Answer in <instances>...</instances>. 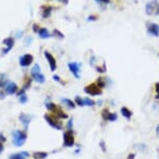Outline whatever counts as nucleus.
Wrapping results in <instances>:
<instances>
[{"mask_svg":"<svg viewBox=\"0 0 159 159\" xmlns=\"http://www.w3.org/2000/svg\"><path fill=\"white\" fill-rule=\"evenodd\" d=\"M42 17L44 18H48L49 16L51 15V12H52V6H44L42 8Z\"/></svg>","mask_w":159,"mask_h":159,"instance_id":"19","label":"nucleus"},{"mask_svg":"<svg viewBox=\"0 0 159 159\" xmlns=\"http://www.w3.org/2000/svg\"><path fill=\"white\" fill-rule=\"evenodd\" d=\"M48 155L49 154L47 153V152H39V151H37V152H34L33 153V158L34 159H46L47 157H48Z\"/></svg>","mask_w":159,"mask_h":159,"instance_id":"20","label":"nucleus"},{"mask_svg":"<svg viewBox=\"0 0 159 159\" xmlns=\"http://www.w3.org/2000/svg\"><path fill=\"white\" fill-rule=\"evenodd\" d=\"M53 35H55V37H59V39H60H60H64V37H65L64 34H63L62 32H60L59 30H54V31H53Z\"/></svg>","mask_w":159,"mask_h":159,"instance_id":"31","label":"nucleus"},{"mask_svg":"<svg viewBox=\"0 0 159 159\" xmlns=\"http://www.w3.org/2000/svg\"><path fill=\"white\" fill-rule=\"evenodd\" d=\"M146 30L147 33L153 37H159V25L154 23H147L146 24Z\"/></svg>","mask_w":159,"mask_h":159,"instance_id":"10","label":"nucleus"},{"mask_svg":"<svg viewBox=\"0 0 159 159\" xmlns=\"http://www.w3.org/2000/svg\"><path fill=\"white\" fill-rule=\"evenodd\" d=\"M156 133H157V135L159 136V123H158L157 127H156Z\"/></svg>","mask_w":159,"mask_h":159,"instance_id":"42","label":"nucleus"},{"mask_svg":"<svg viewBox=\"0 0 159 159\" xmlns=\"http://www.w3.org/2000/svg\"><path fill=\"white\" fill-rule=\"evenodd\" d=\"M29 156H30V154H29V152H20V153H14L12 154V155L10 156V158L9 159H27L29 158Z\"/></svg>","mask_w":159,"mask_h":159,"instance_id":"15","label":"nucleus"},{"mask_svg":"<svg viewBox=\"0 0 159 159\" xmlns=\"http://www.w3.org/2000/svg\"><path fill=\"white\" fill-rule=\"evenodd\" d=\"M158 56H159V55H158Z\"/></svg>","mask_w":159,"mask_h":159,"instance_id":"44","label":"nucleus"},{"mask_svg":"<svg viewBox=\"0 0 159 159\" xmlns=\"http://www.w3.org/2000/svg\"><path fill=\"white\" fill-rule=\"evenodd\" d=\"M81 63L79 62H69L68 63V68L69 71L72 73V75L75 78H80V73H81Z\"/></svg>","mask_w":159,"mask_h":159,"instance_id":"8","label":"nucleus"},{"mask_svg":"<svg viewBox=\"0 0 159 159\" xmlns=\"http://www.w3.org/2000/svg\"><path fill=\"white\" fill-rule=\"evenodd\" d=\"M108 113H109V110H108V109H104V110H102V113H101V115H102L103 120L106 121V118H107V115H108Z\"/></svg>","mask_w":159,"mask_h":159,"instance_id":"32","label":"nucleus"},{"mask_svg":"<svg viewBox=\"0 0 159 159\" xmlns=\"http://www.w3.org/2000/svg\"><path fill=\"white\" fill-rule=\"evenodd\" d=\"M55 116H56L57 118H60V120H66V118H68L69 116H68V114H67L66 112H65L64 110H63L62 108H60V107H59V108H57V110L55 111L54 113Z\"/></svg>","mask_w":159,"mask_h":159,"instance_id":"17","label":"nucleus"},{"mask_svg":"<svg viewBox=\"0 0 159 159\" xmlns=\"http://www.w3.org/2000/svg\"><path fill=\"white\" fill-rule=\"evenodd\" d=\"M66 127H67V130H73V118H70L68 120Z\"/></svg>","mask_w":159,"mask_h":159,"instance_id":"28","label":"nucleus"},{"mask_svg":"<svg viewBox=\"0 0 159 159\" xmlns=\"http://www.w3.org/2000/svg\"><path fill=\"white\" fill-rule=\"evenodd\" d=\"M84 92L88 94L89 96H99L103 93L102 89H100L99 87L96 84V82H93V83H89L88 86L85 87Z\"/></svg>","mask_w":159,"mask_h":159,"instance_id":"5","label":"nucleus"},{"mask_svg":"<svg viewBox=\"0 0 159 159\" xmlns=\"http://www.w3.org/2000/svg\"><path fill=\"white\" fill-rule=\"evenodd\" d=\"M27 138H28V135L24 130H19V129H16L12 133V139H13V144L15 146H22L26 142Z\"/></svg>","mask_w":159,"mask_h":159,"instance_id":"1","label":"nucleus"},{"mask_svg":"<svg viewBox=\"0 0 159 159\" xmlns=\"http://www.w3.org/2000/svg\"><path fill=\"white\" fill-rule=\"evenodd\" d=\"M45 105H46L47 110H48L50 113H52V114L57 110V108H59V106H57L56 104H54V103H53L51 99H49V98H47V100H46V103H45Z\"/></svg>","mask_w":159,"mask_h":159,"instance_id":"14","label":"nucleus"},{"mask_svg":"<svg viewBox=\"0 0 159 159\" xmlns=\"http://www.w3.org/2000/svg\"><path fill=\"white\" fill-rule=\"evenodd\" d=\"M31 76H32L33 79L39 84L46 82V77H45V75L42 73V71H40V66L38 65V64H34L33 68H31Z\"/></svg>","mask_w":159,"mask_h":159,"instance_id":"3","label":"nucleus"},{"mask_svg":"<svg viewBox=\"0 0 159 159\" xmlns=\"http://www.w3.org/2000/svg\"><path fill=\"white\" fill-rule=\"evenodd\" d=\"M21 35H22V32H21V31H20V32H18V33L16 32V34H15V37H16L17 39H20V37H21Z\"/></svg>","mask_w":159,"mask_h":159,"instance_id":"41","label":"nucleus"},{"mask_svg":"<svg viewBox=\"0 0 159 159\" xmlns=\"http://www.w3.org/2000/svg\"><path fill=\"white\" fill-rule=\"evenodd\" d=\"M27 102H28V96H27V94H23V95L19 96V103H21V104H26Z\"/></svg>","mask_w":159,"mask_h":159,"instance_id":"29","label":"nucleus"},{"mask_svg":"<svg viewBox=\"0 0 159 159\" xmlns=\"http://www.w3.org/2000/svg\"><path fill=\"white\" fill-rule=\"evenodd\" d=\"M98 17L97 16H93V15H90V16L88 17V21H97Z\"/></svg>","mask_w":159,"mask_h":159,"instance_id":"38","label":"nucleus"},{"mask_svg":"<svg viewBox=\"0 0 159 159\" xmlns=\"http://www.w3.org/2000/svg\"><path fill=\"white\" fill-rule=\"evenodd\" d=\"M96 2L100 4V6H105V4H108L110 2V0H95Z\"/></svg>","mask_w":159,"mask_h":159,"instance_id":"33","label":"nucleus"},{"mask_svg":"<svg viewBox=\"0 0 159 159\" xmlns=\"http://www.w3.org/2000/svg\"><path fill=\"white\" fill-rule=\"evenodd\" d=\"M26 80H27V82L24 81L23 87H22V90H23V91L28 90V89L30 88V87H31V81H32V80H31L30 78H28V77H26Z\"/></svg>","mask_w":159,"mask_h":159,"instance_id":"27","label":"nucleus"},{"mask_svg":"<svg viewBox=\"0 0 159 159\" xmlns=\"http://www.w3.org/2000/svg\"><path fill=\"white\" fill-rule=\"evenodd\" d=\"M45 120L46 122L50 125L52 128L56 129V130H62L63 129V124L60 122V118H57L54 114L52 113H46L45 114Z\"/></svg>","mask_w":159,"mask_h":159,"instance_id":"2","label":"nucleus"},{"mask_svg":"<svg viewBox=\"0 0 159 159\" xmlns=\"http://www.w3.org/2000/svg\"><path fill=\"white\" fill-rule=\"evenodd\" d=\"M120 112H121V115H122L124 118H126V120H131L132 116H133V112H132L127 107H122Z\"/></svg>","mask_w":159,"mask_h":159,"instance_id":"16","label":"nucleus"},{"mask_svg":"<svg viewBox=\"0 0 159 159\" xmlns=\"http://www.w3.org/2000/svg\"><path fill=\"white\" fill-rule=\"evenodd\" d=\"M154 89H155V92H156L155 98L159 100V82H156L155 86H154Z\"/></svg>","mask_w":159,"mask_h":159,"instance_id":"30","label":"nucleus"},{"mask_svg":"<svg viewBox=\"0 0 159 159\" xmlns=\"http://www.w3.org/2000/svg\"><path fill=\"white\" fill-rule=\"evenodd\" d=\"M84 106H88V107H93L96 106V102L93 99H91L90 97H84Z\"/></svg>","mask_w":159,"mask_h":159,"instance_id":"23","label":"nucleus"},{"mask_svg":"<svg viewBox=\"0 0 159 159\" xmlns=\"http://www.w3.org/2000/svg\"><path fill=\"white\" fill-rule=\"evenodd\" d=\"M100 147H101V149H102L103 152H106V144H105V142L104 141H101L100 142Z\"/></svg>","mask_w":159,"mask_h":159,"instance_id":"34","label":"nucleus"},{"mask_svg":"<svg viewBox=\"0 0 159 159\" xmlns=\"http://www.w3.org/2000/svg\"><path fill=\"white\" fill-rule=\"evenodd\" d=\"M33 63V56L30 53H26V55H22L19 58V64L22 68H28L31 64Z\"/></svg>","mask_w":159,"mask_h":159,"instance_id":"7","label":"nucleus"},{"mask_svg":"<svg viewBox=\"0 0 159 159\" xmlns=\"http://www.w3.org/2000/svg\"><path fill=\"white\" fill-rule=\"evenodd\" d=\"M53 79H54L55 81L60 82V83H64V82H63V80L60 79V77H59V76H57V75H54V76H53Z\"/></svg>","mask_w":159,"mask_h":159,"instance_id":"35","label":"nucleus"},{"mask_svg":"<svg viewBox=\"0 0 159 159\" xmlns=\"http://www.w3.org/2000/svg\"><path fill=\"white\" fill-rule=\"evenodd\" d=\"M73 102H74V104L77 105V106L84 107V99H83V97H81V96H77Z\"/></svg>","mask_w":159,"mask_h":159,"instance_id":"26","label":"nucleus"},{"mask_svg":"<svg viewBox=\"0 0 159 159\" xmlns=\"http://www.w3.org/2000/svg\"><path fill=\"white\" fill-rule=\"evenodd\" d=\"M63 144L65 147H72L75 144V137L73 130H66L63 135Z\"/></svg>","mask_w":159,"mask_h":159,"instance_id":"4","label":"nucleus"},{"mask_svg":"<svg viewBox=\"0 0 159 159\" xmlns=\"http://www.w3.org/2000/svg\"><path fill=\"white\" fill-rule=\"evenodd\" d=\"M39 26L38 25H36V24H34L33 25V30H34V32H36V33H38V31H39Z\"/></svg>","mask_w":159,"mask_h":159,"instance_id":"36","label":"nucleus"},{"mask_svg":"<svg viewBox=\"0 0 159 159\" xmlns=\"http://www.w3.org/2000/svg\"><path fill=\"white\" fill-rule=\"evenodd\" d=\"M136 158V155L134 153H131L128 156H127V159H135Z\"/></svg>","mask_w":159,"mask_h":159,"instance_id":"39","label":"nucleus"},{"mask_svg":"<svg viewBox=\"0 0 159 159\" xmlns=\"http://www.w3.org/2000/svg\"><path fill=\"white\" fill-rule=\"evenodd\" d=\"M106 80H107V78H105V77H99L97 79V81H96V84H97L98 87H99L100 89H104L105 87H106Z\"/></svg>","mask_w":159,"mask_h":159,"instance_id":"21","label":"nucleus"},{"mask_svg":"<svg viewBox=\"0 0 159 159\" xmlns=\"http://www.w3.org/2000/svg\"><path fill=\"white\" fill-rule=\"evenodd\" d=\"M19 121L22 123V125H23L24 129H28L29 125H30L31 121H32V116L31 115H28V114H24V113H20L19 115Z\"/></svg>","mask_w":159,"mask_h":159,"instance_id":"13","label":"nucleus"},{"mask_svg":"<svg viewBox=\"0 0 159 159\" xmlns=\"http://www.w3.org/2000/svg\"><path fill=\"white\" fill-rule=\"evenodd\" d=\"M44 55H45V57H46L47 61H48L51 72H54L55 69H56V68H57V65H56V60H55V58L53 57V55H51V53L49 52V51H47V50L44 52Z\"/></svg>","mask_w":159,"mask_h":159,"instance_id":"9","label":"nucleus"},{"mask_svg":"<svg viewBox=\"0 0 159 159\" xmlns=\"http://www.w3.org/2000/svg\"><path fill=\"white\" fill-rule=\"evenodd\" d=\"M5 141H6V138L3 136V134H0V142L3 143V142H5Z\"/></svg>","mask_w":159,"mask_h":159,"instance_id":"37","label":"nucleus"},{"mask_svg":"<svg viewBox=\"0 0 159 159\" xmlns=\"http://www.w3.org/2000/svg\"><path fill=\"white\" fill-rule=\"evenodd\" d=\"M18 91V87L15 82L9 81L6 83V86L4 87V93L8 94V95H13V94H16Z\"/></svg>","mask_w":159,"mask_h":159,"instance_id":"11","label":"nucleus"},{"mask_svg":"<svg viewBox=\"0 0 159 159\" xmlns=\"http://www.w3.org/2000/svg\"><path fill=\"white\" fill-rule=\"evenodd\" d=\"M38 35L40 39L45 40V39H49L51 37V33L49 32V30L47 28H40L38 31Z\"/></svg>","mask_w":159,"mask_h":159,"instance_id":"18","label":"nucleus"},{"mask_svg":"<svg viewBox=\"0 0 159 159\" xmlns=\"http://www.w3.org/2000/svg\"><path fill=\"white\" fill-rule=\"evenodd\" d=\"M118 118V114L116 112H110L109 111L108 115H107V118L106 121H108V122H115V121H117Z\"/></svg>","mask_w":159,"mask_h":159,"instance_id":"25","label":"nucleus"},{"mask_svg":"<svg viewBox=\"0 0 159 159\" xmlns=\"http://www.w3.org/2000/svg\"><path fill=\"white\" fill-rule=\"evenodd\" d=\"M145 12L147 15H155L159 14V2L157 0H152L147 2L145 6Z\"/></svg>","mask_w":159,"mask_h":159,"instance_id":"6","label":"nucleus"},{"mask_svg":"<svg viewBox=\"0 0 159 159\" xmlns=\"http://www.w3.org/2000/svg\"><path fill=\"white\" fill-rule=\"evenodd\" d=\"M62 103L65 105V106H67L68 108L70 109H74L75 108V104L73 100L69 99V98H62Z\"/></svg>","mask_w":159,"mask_h":159,"instance_id":"22","label":"nucleus"},{"mask_svg":"<svg viewBox=\"0 0 159 159\" xmlns=\"http://www.w3.org/2000/svg\"><path fill=\"white\" fill-rule=\"evenodd\" d=\"M8 82H9V80L6 79V76L4 75V74H0V89L4 88Z\"/></svg>","mask_w":159,"mask_h":159,"instance_id":"24","label":"nucleus"},{"mask_svg":"<svg viewBox=\"0 0 159 159\" xmlns=\"http://www.w3.org/2000/svg\"><path fill=\"white\" fill-rule=\"evenodd\" d=\"M3 44L5 45V48L2 50V53L3 55H6L9 51L12 50V48L14 47V44H15V41L13 37H6V39L3 40Z\"/></svg>","mask_w":159,"mask_h":159,"instance_id":"12","label":"nucleus"},{"mask_svg":"<svg viewBox=\"0 0 159 159\" xmlns=\"http://www.w3.org/2000/svg\"><path fill=\"white\" fill-rule=\"evenodd\" d=\"M102 104H103L102 100H99V102H98V105H99V106H101V105H102Z\"/></svg>","mask_w":159,"mask_h":159,"instance_id":"43","label":"nucleus"},{"mask_svg":"<svg viewBox=\"0 0 159 159\" xmlns=\"http://www.w3.org/2000/svg\"><path fill=\"white\" fill-rule=\"evenodd\" d=\"M3 149H4L3 143H1V142H0V155H1V153H2V152H3Z\"/></svg>","mask_w":159,"mask_h":159,"instance_id":"40","label":"nucleus"}]
</instances>
